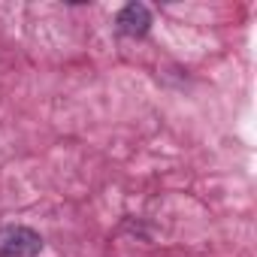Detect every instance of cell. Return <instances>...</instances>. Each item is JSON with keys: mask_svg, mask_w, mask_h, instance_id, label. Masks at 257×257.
<instances>
[{"mask_svg": "<svg viewBox=\"0 0 257 257\" xmlns=\"http://www.w3.org/2000/svg\"><path fill=\"white\" fill-rule=\"evenodd\" d=\"M43 251L40 233L28 227H7L0 230V257H37Z\"/></svg>", "mask_w": 257, "mask_h": 257, "instance_id": "obj_1", "label": "cell"}, {"mask_svg": "<svg viewBox=\"0 0 257 257\" xmlns=\"http://www.w3.org/2000/svg\"><path fill=\"white\" fill-rule=\"evenodd\" d=\"M115 25H118V31L127 34V37H143V34H149V28H152V13H149V7H143V4H127V7L115 16Z\"/></svg>", "mask_w": 257, "mask_h": 257, "instance_id": "obj_2", "label": "cell"}]
</instances>
